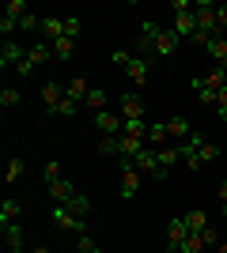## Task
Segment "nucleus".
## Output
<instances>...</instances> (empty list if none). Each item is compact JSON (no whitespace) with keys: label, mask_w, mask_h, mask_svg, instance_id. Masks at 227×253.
Listing matches in <instances>:
<instances>
[{"label":"nucleus","mask_w":227,"mask_h":253,"mask_svg":"<svg viewBox=\"0 0 227 253\" xmlns=\"http://www.w3.org/2000/svg\"><path fill=\"white\" fill-rule=\"evenodd\" d=\"M182 219H185V227H189V234H201V231L208 227V215H205L201 208H189V211L182 215Z\"/></svg>","instance_id":"nucleus-18"},{"label":"nucleus","mask_w":227,"mask_h":253,"mask_svg":"<svg viewBox=\"0 0 227 253\" xmlns=\"http://www.w3.org/2000/svg\"><path fill=\"white\" fill-rule=\"evenodd\" d=\"M208 253H220V250H208Z\"/></svg>","instance_id":"nucleus-46"},{"label":"nucleus","mask_w":227,"mask_h":253,"mask_svg":"<svg viewBox=\"0 0 227 253\" xmlns=\"http://www.w3.org/2000/svg\"><path fill=\"white\" fill-rule=\"evenodd\" d=\"M76 110H80V102H72V98L65 95V98H61V106H57L49 117H76Z\"/></svg>","instance_id":"nucleus-29"},{"label":"nucleus","mask_w":227,"mask_h":253,"mask_svg":"<svg viewBox=\"0 0 227 253\" xmlns=\"http://www.w3.org/2000/svg\"><path fill=\"white\" fill-rule=\"evenodd\" d=\"M220 201H224V204H227V178H224V181H220Z\"/></svg>","instance_id":"nucleus-41"},{"label":"nucleus","mask_w":227,"mask_h":253,"mask_svg":"<svg viewBox=\"0 0 227 253\" xmlns=\"http://www.w3.org/2000/svg\"><path fill=\"white\" fill-rule=\"evenodd\" d=\"M95 253H102V250H95Z\"/></svg>","instance_id":"nucleus-47"},{"label":"nucleus","mask_w":227,"mask_h":253,"mask_svg":"<svg viewBox=\"0 0 227 253\" xmlns=\"http://www.w3.org/2000/svg\"><path fill=\"white\" fill-rule=\"evenodd\" d=\"M42 38H45V42L65 38V19H61V15H45V19H42Z\"/></svg>","instance_id":"nucleus-10"},{"label":"nucleus","mask_w":227,"mask_h":253,"mask_svg":"<svg viewBox=\"0 0 227 253\" xmlns=\"http://www.w3.org/2000/svg\"><path fill=\"white\" fill-rule=\"evenodd\" d=\"M167 140H171L167 136V121H155V125L148 128V148L159 151V148H167Z\"/></svg>","instance_id":"nucleus-19"},{"label":"nucleus","mask_w":227,"mask_h":253,"mask_svg":"<svg viewBox=\"0 0 227 253\" xmlns=\"http://www.w3.org/2000/svg\"><path fill=\"white\" fill-rule=\"evenodd\" d=\"M19 215H23L19 201H4V204H0V227H8V223H19Z\"/></svg>","instance_id":"nucleus-22"},{"label":"nucleus","mask_w":227,"mask_h":253,"mask_svg":"<svg viewBox=\"0 0 227 253\" xmlns=\"http://www.w3.org/2000/svg\"><path fill=\"white\" fill-rule=\"evenodd\" d=\"M185 238H189V227H185L182 215H174V219L167 223V246H171V250H182Z\"/></svg>","instance_id":"nucleus-7"},{"label":"nucleus","mask_w":227,"mask_h":253,"mask_svg":"<svg viewBox=\"0 0 227 253\" xmlns=\"http://www.w3.org/2000/svg\"><path fill=\"white\" fill-rule=\"evenodd\" d=\"M0 106H4V110L19 106V91H15V87H4V91H0Z\"/></svg>","instance_id":"nucleus-30"},{"label":"nucleus","mask_w":227,"mask_h":253,"mask_svg":"<svg viewBox=\"0 0 227 253\" xmlns=\"http://www.w3.org/2000/svg\"><path fill=\"white\" fill-rule=\"evenodd\" d=\"M65 95L72 98V102H80V106H84V98L91 95V84H87L84 76H72V80H68V87H65Z\"/></svg>","instance_id":"nucleus-11"},{"label":"nucleus","mask_w":227,"mask_h":253,"mask_svg":"<svg viewBox=\"0 0 227 253\" xmlns=\"http://www.w3.org/2000/svg\"><path fill=\"white\" fill-rule=\"evenodd\" d=\"M76 250H80V253H95L98 246H95V238L84 231V234H76Z\"/></svg>","instance_id":"nucleus-31"},{"label":"nucleus","mask_w":227,"mask_h":253,"mask_svg":"<svg viewBox=\"0 0 227 253\" xmlns=\"http://www.w3.org/2000/svg\"><path fill=\"white\" fill-rule=\"evenodd\" d=\"M31 253H49V250H45V246H34V250Z\"/></svg>","instance_id":"nucleus-42"},{"label":"nucleus","mask_w":227,"mask_h":253,"mask_svg":"<svg viewBox=\"0 0 227 253\" xmlns=\"http://www.w3.org/2000/svg\"><path fill=\"white\" fill-rule=\"evenodd\" d=\"M98 151L102 155H118V136H102L98 140Z\"/></svg>","instance_id":"nucleus-35"},{"label":"nucleus","mask_w":227,"mask_h":253,"mask_svg":"<svg viewBox=\"0 0 227 253\" xmlns=\"http://www.w3.org/2000/svg\"><path fill=\"white\" fill-rule=\"evenodd\" d=\"M61 98H65V87L57 84V80H49V84L42 87V102H45V114H53L57 106H61Z\"/></svg>","instance_id":"nucleus-9"},{"label":"nucleus","mask_w":227,"mask_h":253,"mask_svg":"<svg viewBox=\"0 0 227 253\" xmlns=\"http://www.w3.org/2000/svg\"><path fill=\"white\" fill-rule=\"evenodd\" d=\"M65 208L72 211L76 219H87V215H91V197H87V193H76V197L65 204Z\"/></svg>","instance_id":"nucleus-17"},{"label":"nucleus","mask_w":227,"mask_h":253,"mask_svg":"<svg viewBox=\"0 0 227 253\" xmlns=\"http://www.w3.org/2000/svg\"><path fill=\"white\" fill-rule=\"evenodd\" d=\"M42 178H45V185H53V181H61V163H45Z\"/></svg>","instance_id":"nucleus-33"},{"label":"nucleus","mask_w":227,"mask_h":253,"mask_svg":"<svg viewBox=\"0 0 227 253\" xmlns=\"http://www.w3.org/2000/svg\"><path fill=\"white\" fill-rule=\"evenodd\" d=\"M129 80H133V87H144V84H148V61L133 57V61H129Z\"/></svg>","instance_id":"nucleus-21"},{"label":"nucleus","mask_w":227,"mask_h":253,"mask_svg":"<svg viewBox=\"0 0 227 253\" xmlns=\"http://www.w3.org/2000/svg\"><path fill=\"white\" fill-rule=\"evenodd\" d=\"M84 106H91L95 114H102V110H106V91H102V87H91V95L84 98Z\"/></svg>","instance_id":"nucleus-26"},{"label":"nucleus","mask_w":227,"mask_h":253,"mask_svg":"<svg viewBox=\"0 0 227 253\" xmlns=\"http://www.w3.org/2000/svg\"><path fill=\"white\" fill-rule=\"evenodd\" d=\"M193 15H197V31L212 34V38H224L220 19H216V4H193Z\"/></svg>","instance_id":"nucleus-2"},{"label":"nucleus","mask_w":227,"mask_h":253,"mask_svg":"<svg viewBox=\"0 0 227 253\" xmlns=\"http://www.w3.org/2000/svg\"><path fill=\"white\" fill-rule=\"evenodd\" d=\"M216 19H220V31H227V4H220V8H216Z\"/></svg>","instance_id":"nucleus-40"},{"label":"nucleus","mask_w":227,"mask_h":253,"mask_svg":"<svg viewBox=\"0 0 227 253\" xmlns=\"http://www.w3.org/2000/svg\"><path fill=\"white\" fill-rule=\"evenodd\" d=\"M118 114L125 117V121H144V117H148V102H144L136 91H125V95H121V110H118Z\"/></svg>","instance_id":"nucleus-3"},{"label":"nucleus","mask_w":227,"mask_h":253,"mask_svg":"<svg viewBox=\"0 0 227 253\" xmlns=\"http://www.w3.org/2000/svg\"><path fill=\"white\" fill-rule=\"evenodd\" d=\"M224 42H227V31H224Z\"/></svg>","instance_id":"nucleus-45"},{"label":"nucleus","mask_w":227,"mask_h":253,"mask_svg":"<svg viewBox=\"0 0 227 253\" xmlns=\"http://www.w3.org/2000/svg\"><path fill=\"white\" fill-rule=\"evenodd\" d=\"M110 61L118 64V68H129V61H133V57H129L125 49H114V53H110Z\"/></svg>","instance_id":"nucleus-37"},{"label":"nucleus","mask_w":227,"mask_h":253,"mask_svg":"<svg viewBox=\"0 0 227 253\" xmlns=\"http://www.w3.org/2000/svg\"><path fill=\"white\" fill-rule=\"evenodd\" d=\"M53 227L57 231H72V234H84L87 231V219H76L65 204H53Z\"/></svg>","instance_id":"nucleus-4"},{"label":"nucleus","mask_w":227,"mask_h":253,"mask_svg":"<svg viewBox=\"0 0 227 253\" xmlns=\"http://www.w3.org/2000/svg\"><path fill=\"white\" fill-rule=\"evenodd\" d=\"M4 250L8 253H23V227L19 223H8V227H4Z\"/></svg>","instance_id":"nucleus-13"},{"label":"nucleus","mask_w":227,"mask_h":253,"mask_svg":"<svg viewBox=\"0 0 227 253\" xmlns=\"http://www.w3.org/2000/svg\"><path fill=\"white\" fill-rule=\"evenodd\" d=\"M189 132H193V128H189V121H185V117H171V121H167V136L178 140V144H182V140H189Z\"/></svg>","instance_id":"nucleus-16"},{"label":"nucleus","mask_w":227,"mask_h":253,"mask_svg":"<svg viewBox=\"0 0 227 253\" xmlns=\"http://www.w3.org/2000/svg\"><path fill=\"white\" fill-rule=\"evenodd\" d=\"M182 163V151H178V144H167V148H159V170L163 174H171V167H178Z\"/></svg>","instance_id":"nucleus-15"},{"label":"nucleus","mask_w":227,"mask_h":253,"mask_svg":"<svg viewBox=\"0 0 227 253\" xmlns=\"http://www.w3.org/2000/svg\"><path fill=\"white\" fill-rule=\"evenodd\" d=\"M49 45H53L57 61H68V57L76 53V38H68V34H65V38H57V42H49Z\"/></svg>","instance_id":"nucleus-23"},{"label":"nucleus","mask_w":227,"mask_h":253,"mask_svg":"<svg viewBox=\"0 0 227 253\" xmlns=\"http://www.w3.org/2000/svg\"><path fill=\"white\" fill-rule=\"evenodd\" d=\"M23 174H27V163H23V159H8V170H4V181H8V185H15V181H19Z\"/></svg>","instance_id":"nucleus-24"},{"label":"nucleus","mask_w":227,"mask_h":253,"mask_svg":"<svg viewBox=\"0 0 227 253\" xmlns=\"http://www.w3.org/2000/svg\"><path fill=\"white\" fill-rule=\"evenodd\" d=\"M205 250H208L205 238H201V234H189V238L182 242V250H178V253H205Z\"/></svg>","instance_id":"nucleus-28"},{"label":"nucleus","mask_w":227,"mask_h":253,"mask_svg":"<svg viewBox=\"0 0 227 253\" xmlns=\"http://www.w3.org/2000/svg\"><path fill=\"white\" fill-rule=\"evenodd\" d=\"M201 238H205V246H208V250H216V238H220V234H216V227L208 223L205 231H201Z\"/></svg>","instance_id":"nucleus-38"},{"label":"nucleus","mask_w":227,"mask_h":253,"mask_svg":"<svg viewBox=\"0 0 227 253\" xmlns=\"http://www.w3.org/2000/svg\"><path fill=\"white\" fill-rule=\"evenodd\" d=\"M95 128L102 132V136H121L125 117H121V114H110V110H102V114H95Z\"/></svg>","instance_id":"nucleus-5"},{"label":"nucleus","mask_w":227,"mask_h":253,"mask_svg":"<svg viewBox=\"0 0 227 253\" xmlns=\"http://www.w3.org/2000/svg\"><path fill=\"white\" fill-rule=\"evenodd\" d=\"M140 178H144V174L136 167H121V201H133V197H136Z\"/></svg>","instance_id":"nucleus-6"},{"label":"nucleus","mask_w":227,"mask_h":253,"mask_svg":"<svg viewBox=\"0 0 227 253\" xmlns=\"http://www.w3.org/2000/svg\"><path fill=\"white\" fill-rule=\"evenodd\" d=\"M197 155H201V167H205V163H216V159H220V148H216V144H208V140L201 136V144H197Z\"/></svg>","instance_id":"nucleus-27"},{"label":"nucleus","mask_w":227,"mask_h":253,"mask_svg":"<svg viewBox=\"0 0 227 253\" xmlns=\"http://www.w3.org/2000/svg\"><path fill=\"white\" fill-rule=\"evenodd\" d=\"M80 27H84V23L76 19V15H68V19H65V34H68V38H76V34H80Z\"/></svg>","instance_id":"nucleus-39"},{"label":"nucleus","mask_w":227,"mask_h":253,"mask_svg":"<svg viewBox=\"0 0 227 253\" xmlns=\"http://www.w3.org/2000/svg\"><path fill=\"white\" fill-rule=\"evenodd\" d=\"M216 250H220V253H227V242H220V246H216Z\"/></svg>","instance_id":"nucleus-43"},{"label":"nucleus","mask_w":227,"mask_h":253,"mask_svg":"<svg viewBox=\"0 0 227 253\" xmlns=\"http://www.w3.org/2000/svg\"><path fill=\"white\" fill-rule=\"evenodd\" d=\"M220 215H224V219H227V204H224V208H220Z\"/></svg>","instance_id":"nucleus-44"},{"label":"nucleus","mask_w":227,"mask_h":253,"mask_svg":"<svg viewBox=\"0 0 227 253\" xmlns=\"http://www.w3.org/2000/svg\"><path fill=\"white\" fill-rule=\"evenodd\" d=\"M49 57H53V45H49V42H38V45H31V49H27V61H31L34 68H38V64H45Z\"/></svg>","instance_id":"nucleus-20"},{"label":"nucleus","mask_w":227,"mask_h":253,"mask_svg":"<svg viewBox=\"0 0 227 253\" xmlns=\"http://www.w3.org/2000/svg\"><path fill=\"white\" fill-rule=\"evenodd\" d=\"M72 197H76V189H72V181H68V178H61V181L49 185V201H53V204H68Z\"/></svg>","instance_id":"nucleus-12"},{"label":"nucleus","mask_w":227,"mask_h":253,"mask_svg":"<svg viewBox=\"0 0 227 253\" xmlns=\"http://www.w3.org/2000/svg\"><path fill=\"white\" fill-rule=\"evenodd\" d=\"M208 53H212V61H216L220 68H227V42L224 38H212V42H208Z\"/></svg>","instance_id":"nucleus-25"},{"label":"nucleus","mask_w":227,"mask_h":253,"mask_svg":"<svg viewBox=\"0 0 227 253\" xmlns=\"http://www.w3.org/2000/svg\"><path fill=\"white\" fill-rule=\"evenodd\" d=\"M23 57H27V53H23V45L8 38V42H4V49H0V68H19Z\"/></svg>","instance_id":"nucleus-8"},{"label":"nucleus","mask_w":227,"mask_h":253,"mask_svg":"<svg viewBox=\"0 0 227 253\" xmlns=\"http://www.w3.org/2000/svg\"><path fill=\"white\" fill-rule=\"evenodd\" d=\"M174 34H178V38H193V34H197V15H193V11L174 15Z\"/></svg>","instance_id":"nucleus-14"},{"label":"nucleus","mask_w":227,"mask_h":253,"mask_svg":"<svg viewBox=\"0 0 227 253\" xmlns=\"http://www.w3.org/2000/svg\"><path fill=\"white\" fill-rule=\"evenodd\" d=\"M8 15H11V19H23V15H31V11H27V0H8Z\"/></svg>","instance_id":"nucleus-32"},{"label":"nucleus","mask_w":227,"mask_h":253,"mask_svg":"<svg viewBox=\"0 0 227 253\" xmlns=\"http://www.w3.org/2000/svg\"><path fill=\"white\" fill-rule=\"evenodd\" d=\"M15 31H19V19H11V15H4V19H0V34H4V38H11Z\"/></svg>","instance_id":"nucleus-36"},{"label":"nucleus","mask_w":227,"mask_h":253,"mask_svg":"<svg viewBox=\"0 0 227 253\" xmlns=\"http://www.w3.org/2000/svg\"><path fill=\"white\" fill-rule=\"evenodd\" d=\"M19 31H27V34H31V31H42V19H38V15H23V19H19Z\"/></svg>","instance_id":"nucleus-34"},{"label":"nucleus","mask_w":227,"mask_h":253,"mask_svg":"<svg viewBox=\"0 0 227 253\" xmlns=\"http://www.w3.org/2000/svg\"><path fill=\"white\" fill-rule=\"evenodd\" d=\"M178 34L174 31H163V27H155V23H144L140 27V49L155 53V57H171L174 49H178Z\"/></svg>","instance_id":"nucleus-1"}]
</instances>
